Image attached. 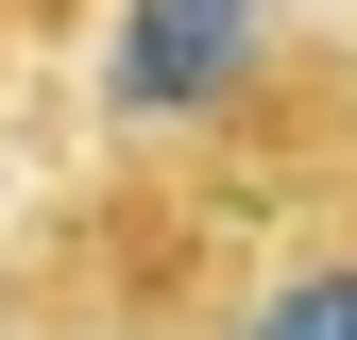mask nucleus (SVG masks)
<instances>
[{"label": "nucleus", "mask_w": 357, "mask_h": 340, "mask_svg": "<svg viewBox=\"0 0 357 340\" xmlns=\"http://www.w3.org/2000/svg\"><path fill=\"white\" fill-rule=\"evenodd\" d=\"M0 340H357V153H119L0 272Z\"/></svg>", "instance_id": "1"}, {"label": "nucleus", "mask_w": 357, "mask_h": 340, "mask_svg": "<svg viewBox=\"0 0 357 340\" xmlns=\"http://www.w3.org/2000/svg\"><path fill=\"white\" fill-rule=\"evenodd\" d=\"M85 102H102V153H221V170L357 153V52L306 0H119Z\"/></svg>", "instance_id": "2"}, {"label": "nucleus", "mask_w": 357, "mask_h": 340, "mask_svg": "<svg viewBox=\"0 0 357 340\" xmlns=\"http://www.w3.org/2000/svg\"><path fill=\"white\" fill-rule=\"evenodd\" d=\"M0 17H17V34H102L119 0H0Z\"/></svg>", "instance_id": "3"}, {"label": "nucleus", "mask_w": 357, "mask_h": 340, "mask_svg": "<svg viewBox=\"0 0 357 340\" xmlns=\"http://www.w3.org/2000/svg\"><path fill=\"white\" fill-rule=\"evenodd\" d=\"M0 52H17V17H0Z\"/></svg>", "instance_id": "4"}]
</instances>
